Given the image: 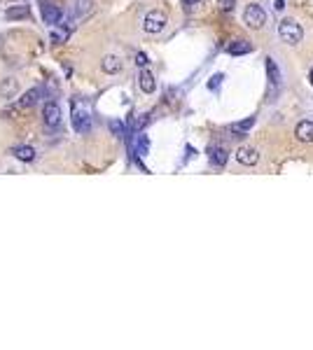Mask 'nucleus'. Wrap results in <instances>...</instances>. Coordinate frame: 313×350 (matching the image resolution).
I'll use <instances>...</instances> for the list:
<instances>
[{"label": "nucleus", "mask_w": 313, "mask_h": 350, "mask_svg": "<svg viewBox=\"0 0 313 350\" xmlns=\"http://www.w3.org/2000/svg\"><path fill=\"white\" fill-rule=\"evenodd\" d=\"M14 157H17L19 161H33L35 159V150L31 145H19L17 150H14Z\"/></svg>", "instance_id": "nucleus-18"}, {"label": "nucleus", "mask_w": 313, "mask_h": 350, "mask_svg": "<svg viewBox=\"0 0 313 350\" xmlns=\"http://www.w3.org/2000/svg\"><path fill=\"white\" fill-rule=\"evenodd\" d=\"M147 54H143V52H138V54H136V65H140V68H145V65H147Z\"/></svg>", "instance_id": "nucleus-26"}, {"label": "nucleus", "mask_w": 313, "mask_h": 350, "mask_svg": "<svg viewBox=\"0 0 313 350\" xmlns=\"http://www.w3.org/2000/svg\"><path fill=\"white\" fill-rule=\"evenodd\" d=\"M309 77H311V84H313V68H311V75H309Z\"/></svg>", "instance_id": "nucleus-29"}, {"label": "nucleus", "mask_w": 313, "mask_h": 350, "mask_svg": "<svg viewBox=\"0 0 313 350\" xmlns=\"http://www.w3.org/2000/svg\"><path fill=\"white\" fill-rule=\"evenodd\" d=\"M42 98V89L40 87H33V89H28L21 98L17 100V108H21V110H26V108H33L37 100Z\"/></svg>", "instance_id": "nucleus-10"}, {"label": "nucleus", "mask_w": 313, "mask_h": 350, "mask_svg": "<svg viewBox=\"0 0 313 350\" xmlns=\"http://www.w3.org/2000/svg\"><path fill=\"white\" fill-rule=\"evenodd\" d=\"M28 14H31L28 5H12V7H7V12H5V17H7L9 21H19V19H26Z\"/></svg>", "instance_id": "nucleus-15"}, {"label": "nucleus", "mask_w": 313, "mask_h": 350, "mask_svg": "<svg viewBox=\"0 0 313 350\" xmlns=\"http://www.w3.org/2000/svg\"><path fill=\"white\" fill-rule=\"evenodd\" d=\"M227 52H229L232 56L250 54V52H252V45H250V42H245V40H236V42H232V45L227 47Z\"/></svg>", "instance_id": "nucleus-17"}, {"label": "nucleus", "mask_w": 313, "mask_h": 350, "mask_svg": "<svg viewBox=\"0 0 313 350\" xmlns=\"http://www.w3.org/2000/svg\"><path fill=\"white\" fill-rule=\"evenodd\" d=\"M278 35H280V40L287 42V45H299L302 37H304V31H302V26L297 24L295 19H283V21L278 24Z\"/></svg>", "instance_id": "nucleus-1"}, {"label": "nucleus", "mask_w": 313, "mask_h": 350, "mask_svg": "<svg viewBox=\"0 0 313 350\" xmlns=\"http://www.w3.org/2000/svg\"><path fill=\"white\" fill-rule=\"evenodd\" d=\"M234 157H236V161L243 163V166H255V163L260 161V152H257L255 147H245V145L239 147Z\"/></svg>", "instance_id": "nucleus-8"}, {"label": "nucleus", "mask_w": 313, "mask_h": 350, "mask_svg": "<svg viewBox=\"0 0 313 350\" xmlns=\"http://www.w3.org/2000/svg\"><path fill=\"white\" fill-rule=\"evenodd\" d=\"M101 68H103V72H107V75H115V72L122 70V61H119V56L107 54V56H103Z\"/></svg>", "instance_id": "nucleus-13"}, {"label": "nucleus", "mask_w": 313, "mask_h": 350, "mask_svg": "<svg viewBox=\"0 0 313 350\" xmlns=\"http://www.w3.org/2000/svg\"><path fill=\"white\" fill-rule=\"evenodd\" d=\"M252 126H255V117H248V119H243V122H236V124L229 126V131L234 133V138H243V135L250 131Z\"/></svg>", "instance_id": "nucleus-14"}, {"label": "nucleus", "mask_w": 313, "mask_h": 350, "mask_svg": "<svg viewBox=\"0 0 313 350\" xmlns=\"http://www.w3.org/2000/svg\"><path fill=\"white\" fill-rule=\"evenodd\" d=\"M94 7V0H75V12H77V17H87Z\"/></svg>", "instance_id": "nucleus-20"}, {"label": "nucleus", "mask_w": 313, "mask_h": 350, "mask_svg": "<svg viewBox=\"0 0 313 350\" xmlns=\"http://www.w3.org/2000/svg\"><path fill=\"white\" fill-rule=\"evenodd\" d=\"M54 45H63V42H68V37H70V28H63V26H52V33H49Z\"/></svg>", "instance_id": "nucleus-16"}, {"label": "nucleus", "mask_w": 313, "mask_h": 350, "mask_svg": "<svg viewBox=\"0 0 313 350\" xmlns=\"http://www.w3.org/2000/svg\"><path fill=\"white\" fill-rule=\"evenodd\" d=\"M274 7H276L278 12H280V9L285 7V0H276V5H274Z\"/></svg>", "instance_id": "nucleus-27"}, {"label": "nucleus", "mask_w": 313, "mask_h": 350, "mask_svg": "<svg viewBox=\"0 0 313 350\" xmlns=\"http://www.w3.org/2000/svg\"><path fill=\"white\" fill-rule=\"evenodd\" d=\"M17 87H19V82L14 80V77H9L5 84H0V96H5V98H12V96L17 94Z\"/></svg>", "instance_id": "nucleus-19"}, {"label": "nucleus", "mask_w": 313, "mask_h": 350, "mask_svg": "<svg viewBox=\"0 0 313 350\" xmlns=\"http://www.w3.org/2000/svg\"><path fill=\"white\" fill-rule=\"evenodd\" d=\"M72 128H75L77 133H87L91 128L89 110L82 108V105H75V103H72Z\"/></svg>", "instance_id": "nucleus-4"}, {"label": "nucleus", "mask_w": 313, "mask_h": 350, "mask_svg": "<svg viewBox=\"0 0 313 350\" xmlns=\"http://www.w3.org/2000/svg\"><path fill=\"white\" fill-rule=\"evenodd\" d=\"M295 135H297V140H299V143L311 145L313 143V122H309V119L299 122V124L295 126Z\"/></svg>", "instance_id": "nucleus-11"}, {"label": "nucleus", "mask_w": 313, "mask_h": 350, "mask_svg": "<svg viewBox=\"0 0 313 350\" xmlns=\"http://www.w3.org/2000/svg\"><path fill=\"white\" fill-rule=\"evenodd\" d=\"M110 131H112L117 138H122V135H124V124H122L119 119H112V122H110Z\"/></svg>", "instance_id": "nucleus-24"}, {"label": "nucleus", "mask_w": 313, "mask_h": 350, "mask_svg": "<svg viewBox=\"0 0 313 350\" xmlns=\"http://www.w3.org/2000/svg\"><path fill=\"white\" fill-rule=\"evenodd\" d=\"M243 21H245V26L248 28H255V31H257V28H262L264 24H267V12H264L260 5L252 2V5H248L245 12H243Z\"/></svg>", "instance_id": "nucleus-3"}, {"label": "nucleus", "mask_w": 313, "mask_h": 350, "mask_svg": "<svg viewBox=\"0 0 313 350\" xmlns=\"http://www.w3.org/2000/svg\"><path fill=\"white\" fill-rule=\"evenodd\" d=\"M166 24H169V19H166V14H164L161 9H150L143 19L145 33H152V35L154 33H161V31L166 28Z\"/></svg>", "instance_id": "nucleus-2"}, {"label": "nucleus", "mask_w": 313, "mask_h": 350, "mask_svg": "<svg viewBox=\"0 0 313 350\" xmlns=\"http://www.w3.org/2000/svg\"><path fill=\"white\" fill-rule=\"evenodd\" d=\"M222 80H224V75H213V77L208 80V89L217 91V89H220V84H222Z\"/></svg>", "instance_id": "nucleus-25"}, {"label": "nucleus", "mask_w": 313, "mask_h": 350, "mask_svg": "<svg viewBox=\"0 0 313 350\" xmlns=\"http://www.w3.org/2000/svg\"><path fill=\"white\" fill-rule=\"evenodd\" d=\"M199 0H185V5H197Z\"/></svg>", "instance_id": "nucleus-28"}, {"label": "nucleus", "mask_w": 313, "mask_h": 350, "mask_svg": "<svg viewBox=\"0 0 313 350\" xmlns=\"http://www.w3.org/2000/svg\"><path fill=\"white\" fill-rule=\"evenodd\" d=\"M147 122H150V115H138V117L134 119V124H131V131H134V133L143 131V126L147 124Z\"/></svg>", "instance_id": "nucleus-22"}, {"label": "nucleus", "mask_w": 313, "mask_h": 350, "mask_svg": "<svg viewBox=\"0 0 313 350\" xmlns=\"http://www.w3.org/2000/svg\"><path fill=\"white\" fill-rule=\"evenodd\" d=\"M208 159H210V163H213L215 168H222L224 163H227V159H229V152L224 150L222 145H210L208 147Z\"/></svg>", "instance_id": "nucleus-9"}, {"label": "nucleus", "mask_w": 313, "mask_h": 350, "mask_svg": "<svg viewBox=\"0 0 313 350\" xmlns=\"http://www.w3.org/2000/svg\"><path fill=\"white\" fill-rule=\"evenodd\" d=\"M267 75H269V84H271V96H276L280 91V84H283V75H280V68L276 65V61L267 56Z\"/></svg>", "instance_id": "nucleus-5"}, {"label": "nucleus", "mask_w": 313, "mask_h": 350, "mask_svg": "<svg viewBox=\"0 0 313 350\" xmlns=\"http://www.w3.org/2000/svg\"><path fill=\"white\" fill-rule=\"evenodd\" d=\"M42 117H45V124L49 126V128H56V126L61 124V108H59V103H56V100L45 103V108H42Z\"/></svg>", "instance_id": "nucleus-6"}, {"label": "nucleus", "mask_w": 313, "mask_h": 350, "mask_svg": "<svg viewBox=\"0 0 313 350\" xmlns=\"http://www.w3.org/2000/svg\"><path fill=\"white\" fill-rule=\"evenodd\" d=\"M217 7H220V12L229 14V12H234V7H236V0H217Z\"/></svg>", "instance_id": "nucleus-23"}, {"label": "nucleus", "mask_w": 313, "mask_h": 350, "mask_svg": "<svg viewBox=\"0 0 313 350\" xmlns=\"http://www.w3.org/2000/svg\"><path fill=\"white\" fill-rule=\"evenodd\" d=\"M138 87L145 91V94H154L157 89V80H154V75L150 70H143L138 75Z\"/></svg>", "instance_id": "nucleus-12"}, {"label": "nucleus", "mask_w": 313, "mask_h": 350, "mask_svg": "<svg viewBox=\"0 0 313 350\" xmlns=\"http://www.w3.org/2000/svg\"><path fill=\"white\" fill-rule=\"evenodd\" d=\"M147 150H150V140H147V135H138V140H136V152L140 154V157H143V154H147Z\"/></svg>", "instance_id": "nucleus-21"}, {"label": "nucleus", "mask_w": 313, "mask_h": 350, "mask_svg": "<svg viewBox=\"0 0 313 350\" xmlns=\"http://www.w3.org/2000/svg\"><path fill=\"white\" fill-rule=\"evenodd\" d=\"M40 12H42V21L49 26H59L63 19V12L52 2H40Z\"/></svg>", "instance_id": "nucleus-7"}]
</instances>
